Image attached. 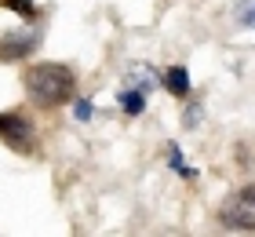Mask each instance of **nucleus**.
Here are the masks:
<instances>
[{
    "label": "nucleus",
    "instance_id": "1",
    "mask_svg": "<svg viewBox=\"0 0 255 237\" xmlns=\"http://www.w3.org/2000/svg\"><path fill=\"white\" fill-rule=\"evenodd\" d=\"M22 88L40 110H55V106H66L77 91V77L73 69L62 62H37L22 73Z\"/></svg>",
    "mask_w": 255,
    "mask_h": 237
},
{
    "label": "nucleus",
    "instance_id": "2",
    "mask_svg": "<svg viewBox=\"0 0 255 237\" xmlns=\"http://www.w3.org/2000/svg\"><path fill=\"white\" fill-rule=\"evenodd\" d=\"M219 227L230 234H255V186L234 190L219 205Z\"/></svg>",
    "mask_w": 255,
    "mask_h": 237
},
{
    "label": "nucleus",
    "instance_id": "3",
    "mask_svg": "<svg viewBox=\"0 0 255 237\" xmlns=\"http://www.w3.org/2000/svg\"><path fill=\"white\" fill-rule=\"evenodd\" d=\"M0 142L15 153H33L37 150V128L26 113L18 110H0Z\"/></svg>",
    "mask_w": 255,
    "mask_h": 237
},
{
    "label": "nucleus",
    "instance_id": "4",
    "mask_svg": "<svg viewBox=\"0 0 255 237\" xmlns=\"http://www.w3.org/2000/svg\"><path fill=\"white\" fill-rule=\"evenodd\" d=\"M40 33L37 29H18V33H4L0 37V62H22L26 55H33Z\"/></svg>",
    "mask_w": 255,
    "mask_h": 237
},
{
    "label": "nucleus",
    "instance_id": "5",
    "mask_svg": "<svg viewBox=\"0 0 255 237\" xmlns=\"http://www.w3.org/2000/svg\"><path fill=\"white\" fill-rule=\"evenodd\" d=\"M160 88H164L168 95H175V99H186L190 95V73H186V66H171L160 73Z\"/></svg>",
    "mask_w": 255,
    "mask_h": 237
},
{
    "label": "nucleus",
    "instance_id": "6",
    "mask_svg": "<svg viewBox=\"0 0 255 237\" xmlns=\"http://www.w3.org/2000/svg\"><path fill=\"white\" fill-rule=\"evenodd\" d=\"M160 84V77L153 73V69H149V66H131V69H128V77H124V84L121 88H138V91H153Z\"/></svg>",
    "mask_w": 255,
    "mask_h": 237
},
{
    "label": "nucleus",
    "instance_id": "7",
    "mask_svg": "<svg viewBox=\"0 0 255 237\" xmlns=\"http://www.w3.org/2000/svg\"><path fill=\"white\" fill-rule=\"evenodd\" d=\"M117 102H121V110H124L128 117H138V113L146 110V91H138V88H121Z\"/></svg>",
    "mask_w": 255,
    "mask_h": 237
},
{
    "label": "nucleus",
    "instance_id": "8",
    "mask_svg": "<svg viewBox=\"0 0 255 237\" xmlns=\"http://www.w3.org/2000/svg\"><path fill=\"white\" fill-rule=\"evenodd\" d=\"M234 22H237L241 29H255V0H237Z\"/></svg>",
    "mask_w": 255,
    "mask_h": 237
},
{
    "label": "nucleus",
    "instance_id": "9",
    "mask_svg": "<svg viewBox=\"0 0 255 237\" xmlns=\"http://www.w3.org/2000/svg\"><path fill=\"white\" fill-rule=\"evenodd\" d=\"M168 164H171V172H179V175H182V179H193V168L186 164V157H182V150L175 146V142L168 146Z\"/></svg>",
    "mask_w": 255,
    "mask_h": 237
},
{
    "label": "nucleus",
    "instance_id": "10",
    "mask_svg": "<svg viewBox=\"0 0 255 237\" xmlns=\"http://www.w3.org/2000/svg\"><path fill=\"white\" fill-rule=\"evenodd\" d=\"M7 11H15L18 18H37V0H0Z\"/></svg>",
    "mask_w": 255,
    "mask_h": 237
},
{
    "label": "nucleus",
    "instance_id": "11",
    "mask_svg": "<svg viewBox=\"0 0 255 237\" xmlns=\"http://www.w3.org/2000/svg\"><path fill=\"white\" fill-rule=\"evenodd\" d=\"M88 117H95V106L88 99H77V121H88Z\"/></svg>",
    "mask_w": 255,
    "mask_h": 237
},
{
    "label": "nucleus",
    "instance_id": "12",
    "mask_svg": "<svg viewBox=\"0 0 255 237\" xmlns=\"http://www.w3.org/2000/svg\"><path fill=\"white\" fill-rule=\"evenodd\" d=\"M197 121H201V106H197V102H193V106H190V110H186V128H193Z\"/></svg>",
    "mask_w": 255,
    "mask_h": 237
}]
</instances>
